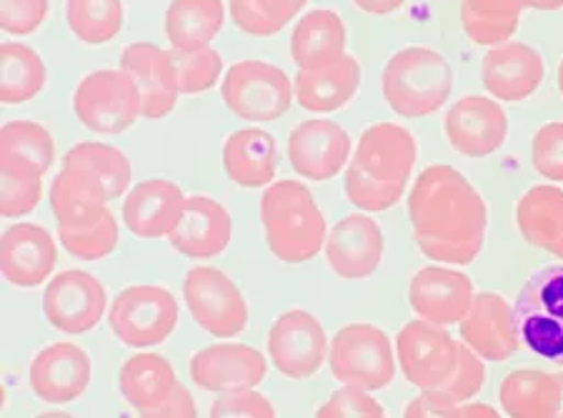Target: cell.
Instances as JSON below:
<instances>
[{
  "instance_id": "1",
  "label": "cell",
  "mask_w": 563,
  "mask_h": 418,
  "mask_svg": "<svg viewBox=\"0 0 563 418\" xmlns=\"http://www.w3.org/2000/svg\"><path fill=\"white\" fill-rule=\"evenodd\" d=\"M413 241L441 266H468L486 243L488 206L474 184L446 163H433L408 190Z\"/></svg>"
},
{
  "instance_id": "2",
  "label": "cell",
  "mask_w": 563,
  "mask_h": 418,
  "mask_svg": "<svg viewBox=\"0 0 563 418\" xmlns=\"http://www.w3.org/2000/svg\"><path fill=\"white\" fill-rule=\"evenodd\" d=\"M131 161L115 145L84 141L70 145L51 184V208L58 229L96 223L108 204L131 190Z\"/></svg>"
},
{
  "instance_id": "3",
  "label": "cell",
  "mask_w": 563,
  "mask_h": 418,
  "mask_svg": "<svg viewBox=\"0 0 563 418\" xmlns=\"http://www.w3.org/2000/svg\"><path fill=\"white\" fill-rule=\"evenodd\" d=\"M419 145L401 123H374L361 133L346 168V198L363 213H380L401 201Z\"/></svg>"
},
{
  "instance_id": "4",
  "label": "cell",
  "mask_w": 563,
  "mask_h": 418,
  "mask_svg": "<svg viewBox=\"0 0 563 418\" xmlns=\"http://www.w3.org/2000/svg\"><path fill=\"white\" fill-rule=\"evenodd\" d=\"M261 223L271 253L290 266L316 258L329 239L323 211L301 180L286 178L263 188Z\"/></svg>"
},
{
  "instance_id": "5",
  "label": "cell",
  "mask_w": 563,
  "mask_h": 418,
  "mask_svg": "<svg viewBox=\"0 0 563 418\" xmlns=\"http://www.w3.org/2000/svg\"><path fill=\"white\" fill-rule=\"evenodd\" d=\"M380 90L396 116H431L443 108L453 90L451 63L426 45H408L388 58L380 73Z\"/></svg>"
},
{
  "instance_id": "6",
  "label": "cell",
  "mask_w": 563,
  "mask_h": 418,
  "mask_svg": "<svg viewBox=\"0 0 563 418\" xmlns=\"http://www.w3.org/2000/svg\"><path fill=\"white\" fill-rule=\"evenodd\" d=\"M514 321L526 351L563 369V263L526 278L514 304Z\"/></svg>"
},
{
  "instance_id": "7",
  "label": "cell",
  "mask_w": 563,
  "mask_h": 418,
  "mask_svg": "<svg viewBox=\"0 0 563 418\" xmlns=\"http://www.w3.org/2000/svg\"><path fill=\"white\" fill-rule=\"evenodd\" d=\"M388 336L374 323H349L335 331L329 366L341 386L380 391L396 376V356Z\"/></svg>"
},
{
  "instance_id": "8",
  "label": "cell",
  "mask_w": 563,
  "mask_h": 418,
  "mask_svg": "<svg viewBox=\"0 0 563 418\" xmlns=\"http://www.w3.org/2000/svg\"><path fill=\"white\" fill-rule=\"evenodd\" d=\"M294 84L286 70L268 61H239L225 70L221 101L241 121L268 123L288 113Z\"/></svg>"
},
{
  "instance_id": "9",
  "label": "cell",
  "mask_w": 563,
  "mask_h": 418,
  "mask_svg": "<svg viewBox=\"0 0 563 418\" xmlns=\"http://www.w3.org/2000/svg\"><path fill=\"white\" fill-rule=\"evenodd\" d=\"M178 301L163 286H129L108 308V326L129 349H153L170 339L178 326Z\"/></svg>"
},
{
  "instance_id": "10",
  "label": "cell",
  "mask_w": 563,
  "mask_h": 418,
  "mask_svg": "<svg viewBox=\"0 0 563 418\" xmlns=\"http://www.w3.org/2000/svg\"><path fill=\"white\" fill-rule=\"evenodd\" d=\"M78 123L98 135H121L141 118V98L123 70H93L73 94Z\"/></svg>"
},
{
  "instance_id": "11",
  "label": "cell",
  "mask_w": 563,
  "mask_h": 418,
  "mask_svg": "<svg viewBox=\"0 0 563 418\" xmlns=\"http://www.w3.org/2000/svg\"><path fill=\"white\" fill-rule=\"evenodd\" d=\"M184 298L194 321L216 339H233L246 331L249 301L221 268H190L184 278Z\"/></svg>"
},
{
  "instance_id": "12",
  "label": "cell",
  "mask_w": 563,
  "mask_h": 418,
  "mask_svg": "<svg viewBox=\"0 0 563 418\" xmlns=\"http://www.w3.org/2000/svg\"><path fill=\"white\" fill-rule=\"evenodd\" d=\"M396 356L404 378L421 394H433L453 374L459 361V343L443 326L429 321L406 323L396 336Z\"/></svg>"
},
{
  "instance_id": "13",
  "label": "cell",
  "mask_w": 563,
  "mask_h": 418,
  "mask_svg": "<svg viewBox=\"0 0 563 418\" xmlns=\"http://www.w3.org/2000/svg\"><path fill=\"white\" fill-rule=\"evenodd\" d=\"M329 336L311 311L290 308L280 314L268 331V356L280 376L303 381L316 376L329 361Z\"/></svg>"
},
{
  "instance_id": "14",
  "label": "cell",
  "mask_w": 563,
  "mask_h": 418,
  "mask_svg": "<svg viewBox=\"0 0 563 418\" xmlns=\"http://www.w3.org/2000/svg\"><path fill=\"white\" fill-rule=\"evenodd\" d=\"M108 311L106 286L88 271L68 268L43 294V314L53 329L68 336L93 331Z\"/></svg>"
},
{
  "instance_id": "15",
  "label": "cell",
  "mask_w": 563,
  "mask_h": 418,
  "mask_svg": "<svg viewBox=\"0 0 563 418\" xmlns=\"http://www.w3.org/2000/svg\"><path fill=\"white\" fill-rule=\"evenodd\" d=\"M353 145L341 123L311 118L298 123L288 139V161L298 176L316 184L331 180L349 168Z\"/></svg>"
},
{
  "instance_id": "16",
  "label": "cell",
  "mask_w": 563,
  "mask_h": 418,
  "mask_svg": "<svg viewBox=\"0 0 563 418\" xmlns=\"http://www.w3.org/2000/svg\"><path fill=\"white\" fill-rule=\"evenodd\" d=\"M443 131L451 148L466 158H486L508 141V116L504 106L486 96H463L449 108Z\"/></svg>"
},
{
  "instance_id": "17",
  "label": "cell",
  "mask_w": 563,
  "mask_h": 418,
  "mask_svg": "<svg viewBox=\"0 0 563 418\" xmlns=\"http://www.w3.org/2000/svg\"><path fill=\"white\" fill-rule=\"evenodd\" d=\"M194 384L211 394L253 391L268 376V361L246 343H216L194 353L188 363Z\"/></svg>"
},
{
  "instance_id": "18",
  "label": "cell",
  "mask_w": 563,
  "mask_h": 418,
  "mask_svg": "<svg viewBox=\"0 0 563 418\" xmlns=\"http://www.w3.org/2000/svg\"><path fill=\"white\" fill-rule=\"evenodd\" d=\"M386 239L380 226L366 213L341 218L325 239V261L343 280L371 278L384 261Z\"/></svg>"
},
{
  "instance_id": "19",
  "label": "cell",
  "mask_w": 563,
  "mask_h": 418,
  "mask_svg": "<svg viewBox=\"0 0 563 418\" xmlns=\"http://www.w3.org/2000/svg\"><path fill=\"white\" fill-rule=\"evenodd\" d=\"M474 284L463 271L426 266L408 284V304L421 321L435 326H459L474 304Z\"/></svg>"
},
{
  "instance_id": "20",
  "label": "cell",
  "mask_w": 563,
  "mask_h": 418,
  "mask_svg": "<svg viewBox=\"0 0 563 418\" xmlns=\"http://www.w3.org/2000/svg\"><path fill=\"white\" fill-rule=\"evenodd\" d=\"M461 341L476 353L478 359L504 363L516 356L521 349L519 331L514 321V306L494 290H481L474 296L468 314L459 323Z\"/></svg>"
},
{
  "instance_id": "21",
  "label": "cell",
  "mask_w": 563,
  "mask_h": 418,
  "mask_svg": "<svg viewBox=\"0 0 563 418\" xmlns=\"http://www.w3.org/2000/svg\"><path fill=\"white\" fill-rule=\"evenodd\" d=\"M93 374L88 353L76 343H51L35 353L29 369L31 391L43 404H70L86 394Z\"/></svg>"
},
{
  "instance_id": "22",
  "label": "cell",
  "mask_w": 563,
  "mask_h": 418,
  "mask_svg": "<svg viewBox=\"0 0 563 418\" xmlns=\"http://www.w3.org/2000/svg\"><path fill=\"white\" fill-rule=\"evenodd\" d=\"M547 76L541 53L519 41H506L486 51L481 61V80L496 101L519 103L531 98Z\"/></svg>"
},
{
  "instance_id": "23",
  "label": "cell",
  "mask_w": 563,
  "mask_h": 418,
  "mask_svg": "<svg viewBox=\"0 0 563 418\" xmlns=\"http://www.w3.org/2000/svg\"><path fill=\"white\" fill-rule=\"evenodd\" d=\"M121 70L139 90L141 118L158 121L174 111L180 90L168 51L143 41L125 45L121 53Z\"/></svg>"
},
{
  "instance_id": "24",
  "label": "cell",
  "mask_w": 563,
  "mask_h": 418,
  "mask_svg": "<svg viewBox=\"0 0 563 418\" xmlns=\"http://www.w3.org/2000/svg\"><path fill=\"white\" fill-rule=\"evenodd\" d=\"M231 213L211 196H188L168 241L186 258H213L229 249Z\"/></svg>"
},
{
  "instance_id": "25",
  "label": "cell",
  "mask_w": 563,
  "mask_h": 418,
  "mask_svg": "<svg viewBox=\"0 0 563 418\" xmlns=\"http://www.w3.org/2000/svg\"><path fill=\"white\" fill-rule=\"evenodd\" d=\"M53 235L35 223H15L0 241V274L15 288H38L56 268Z\"/></svg>"
},
{
  "instance_id": "26",
  "label": "cell",
  "mask_w": 563,
  "mask_h": 418,
  "mask_svg": "<svg viewBox=\"0 0 563 418\" xmlns=\"http://www.w3.org/2000/svg\"><path fill=\"white\" fill-rule=\"evenodd\" d=\"M186 196L178 184L166 178L141 180L125 194L123 223L135 239H163L174 231Z\"/></svg>"
},
{
  "instance_id": "27",
  "label": "cell",
  "mask_w": 563,
  "mask_h": 418,
  "mask_svg": "<svg viewBox=\"0 0 563 418\" xmlns=\"http://www.w3.org/2000/svg\"><path fill=\"white\" fill-rule=\"evenodd\" d=\"M346 45L349 33L343 18L329 8H316V11H308L290 33V58L298 70L325 68L346 56Z\"/></svg>"
},
{
  "instance_id": "28",
  "label": "cell",
  "mask_w": 563,
  "mask_h": 418,
  "mask_svg": "<svg viewBox=\"0 0 563 418\" xmlns=\"http://www.w3.org/2000/svg\"><path fill=\"white\" fill-rule=\"evenodd\" d=\"M361 86V66L353 56H343L325 68L298 70L294 94L298 106L311 113H333L353 101Z\"/></svg>"
},
{
  "instance_id": "29",
  "label": "cell",
  "mask_w": 563,
  "mask_h": 418,
  "mask_svg": "<svg viewBox=\"0 0 563 418\" xmlns=\"http://www.w3.org/2000/svg\"><path fill=\"white\" fill-rule=\"evenodd\" d=\"M278 148L263 129L233 131L223 141V170L241 188H268L276 176Z\"/></svg>"
},
{
  "instance_id": "30",
  "label": "cell",
  "mask_w": 563,
  "mask_h": 418,
  "mask_svg": "<svg viewBox=\"0 0 563 418\" xmlns=\"http://www.w3.org/2000/svg\"><path fill=\"white\" fill-rule=\"evenodd\" d=\"M516 226L533 249L563 261V190L556 186H531L516 204Z\"/></svg>"
},
{
  "instance_id": "31",
  "label": "cell",
  "mask_w": 563,
  "mask_h": 418,
  "mask_svg": "<svg viewBox=\"0 0 563 418\" xmlns=\"http://www.w3.org/2000/svg\"><path fill=\"white\" fill-rule=\"evenodd\" d=\"M498 402L508 418H556L561 408L559 374L516 369L501 381Z\"/></svg>"
},
{
  "instance_id": "32",
  "label": "cell",
  "mask_w": 563,
  "mask_h": 418,
  "mask_svg": "<svg viewBox=\"0 0 563 418\" xmlns=\"http://www.w3.org/2000/svg\"><path fill=\"white\" fill-rule=\"evenodd\" d=\"M56 158L48 129L35 121H8L0 129V170L43 178Z\"/></svg>"
},
{
  "instance_id": "33",
  "label": "cell",
  "mask_w": 563,
  "mask_h": 418,
  "mask_svg": "<svg viewBox=\"0 0 563 418\" xmlns=\"http://www.w3.org/2000/svg\"><path fill=\"white\" fill-rule=\"evenodd\" d=\"M176 384L174 366L158 353H135L118 371V391L135 411H148L166 402Z\"/></svg>"
},
{
  "instance_id": "34",
  "label": "cell",
  "mask_w": 563,
  "mask_h": 418,
  "mask_svg": "<svg viewBox=\"0 0 563 418\" xmlns=\"http://www.w3.org/2000/svg\"><path fill=\"white\" fill-rule=\"evenodd\" d=\"M223 0H170L166 38L176 51H201L223 31Z\"/></svg>"
},
{
  "instance_id": "35",
  "label": "cell",
  "mask_w": 563,
  "mask_h": 418,
  "mask_svg": "<svg viewBox=\"0 0 563 418\" xmlns=\"http://www.w3.org/2000/svg\"><path fill=\"white\" fill-rule=\"evenodd\" d=\"M48 84V68L31 45H0V101L21 106L33 101Z\"/></svg>"
},
{
  "instance_id": "36",
  "label": "cell",
  "mask_w": 563,
  "mask_h": 418,
  "mask_svg": "<svg viewBox=\"0 0 563 418\" xmlns=\"http://www.w3.org/2000/svg\"><path fill=\"white\" fill-rule=\"evenodd\" d=\"M523 0H461V25L476 45H501L519 29Z\"/></svg>"
},
{
  "instance_id": "37",
  "label": "cell",
  "mask_w": 563,
  "mask_h": 418,
  "mask_svg": "<svg viewBox=\"0 0 563 418\" xmlns=\"http://www.w3.org/2000/svg\"><path fill=\"white\" fill-rule=\"evenodd\" d=\"M123 0H66V23L86 45H103L123 29Z\"/></svg>"
},
{
  "instance_id": "38",
  "label": "cell",
  "mask_w": 563,
  "mask_h": 418,
  "mask_svg": "<svg viewBox=\"0 0 563 418\" xmlns=\"http://www.w3.org/2000/svg\"><path fill=\"white\" fill-rule=\"evenodd\" d=\"M58 239L73 258L78 261H103L111 256L118 245V221L111 208L96 223L80 229H58Z\"/></svg>"
},
{
  "instance_id": "39",
  "label": "cell",
  "mask_w": 563,
  "mask_h": 418,
  "mask_svg": "<svg viewBox=\"0 0 563 418\" xmlns=\"http://www.w3.org/2000/svg\"><path fill=\"white\" fill-rule=\"evenodd\" d=\"M170 63H174L176 84L184 96H198L211 90L223 73V61L218 51L201 48V51H168Z\"/></svg>"
},
{
  "instance_id": "40",
  "label": "cell",
  "mask_w": 563,
  "mask_h": 418,
  "mask_svg": "<svg viewBox=\"0 0 563 418\" xmlns=\"http://www.w3.org/2000/svg\"><path fill=\"white\" fill-rule=\"evenodd\" d=\"M486 384V366L484 359H478L474 351H471L466 343H459V361L453 374L449 376L446 384L439 391H433L435 396L446 398L451 404H463L468 398H474L481 388Z\"/></svg>"
},
{
  "instance_id": "41",
  "label": "cell",
  "mask_w": 563,
  "mask_h": 418,
  "mask_svg": "<svg viewBox=\"0 0 563 418\" xmlns=\"http://www.w3.org/2000/svg\"><path fill=\"white\" fill-rule=\"evenodd\" d=\"M43 198V178L0 170V213L3 218H23L38 208Z\"/></svg>"
},
{
  "instance_id": "42",
  "label": "cell",
  "mask_w": 563,
  "mask_h": 418,
  "mask_svg": "<svg viewBox=\"0 0 563 418\" xmlns=\"http://www.w3.org/2000/svg\"><path fill=\"white\" fill-rule=\"evenodd\" d=\"M531 161L536 174L553 184H563V121H551L536 131Z\"/></svg>"
},
{
  "instance_id": "43",
  "label": "cell",
  "mask_w": 563,
  "mask_h": 418,
  "mask_svg": "<svg viewBox=\"0 0 563 418\" xmlns=\"http://www.w3.org/2000/svg\"><path fill=\"white\" fill-rule=\"evenodd\" d=\"M380 406L368 391L341 386L335 394L316 411V418H384Z\"/></svg>"
},
{
  "instance_id": "44",
  "label": "cell",
  "mask_w": 563,
  "mask_h": 418,
  "mask_svg": "<svg viewBox=\"0 0 563 418\" xmlns=\"http://www.w3.org/2000/svg\"><path fill=\"white\" fill-rule=\"evenodd\" d=\"M51 0H0V25L11 35H31L48 18Z\"/></svg>"
},
{
  "instance_id": "45",
  "label": "cell",
  "mask_w": 563,
  "mask_h": 418,
  "mask_svg": "<svg viewBox=\"0 0 563 418\" xmlns=\"http://www.w3.org/2000/svg\"><path fill=\"white\" fill-rule=\"evenodd\" d=\"M211 418H276V408L256 388L233 391V394H221L216 398Z\"/></svg>"
},
{
  "instance_id": "46",
  "label": "cell",
  "mask_w": 563,
  "mask_h": 418,
  "mask_svg": "<svg viewBox=\"0 0 563 418\" xmlns=\"http://www.w3.org/2000/svg\"><path fill=\"white\" fill-rule=\"evenodd\" d=\"M229 11L233 23L253 38H271V35L284 31L263 8L261 0H229Z\"/></svg>"
},
{
  "instance_id": "47",
  "label": "cell",
  "mask_w": 563,
  "mask_h": 418,
  "mask_svg": "<svg viewBox=\"0 0 563 418\" xmlns=\"http://www.w3.org/2000/svg\"><path fill=\"white\" fill-rule=\"evenodd\" d=\"M139 416L141 418H198V411H196V402L194 396H190V391L178 381L166 402L158 404L156 408H148V411H139Z\"/></svg>"
},
{
  "instance_id": "48",
  "label": "cell",
  "mask_w": 563,
  "mask_h": 418,
  "mask_svg": "<svg viewBox=\"0 0 563 418\" xmlns=\"http://www.w3.org/2000/svg\"><path fill=\"white\" fill-rule=\"evenodd\" d=\"M404 418H461V406L435 394H421L406 406Z\"/></svg>"
},
{
  "instance_id": "49",
  "label": "cell",
  "mask_w": 563,
  "mask_h": 418,
  "mask_svg": "<svg viewBox=\"0 0 563 418\" xmlns=\"http://www.w3.org/2000/svg\"><path fill=\"white\" fill-rule=\"evenodd\" d=\"M263 8L271 13V18L284 29L294 18L303 11L308 0H261Z\"/></svg>"
},
{
  "instance_id": "50",
  "label": "cell",
  "mask_w": 563,
  "mask_h": 418,
  "mask_svg": "<svg viewBox=\"0 0 563 418\" xmlns=\"http://www.w3.org/2000/svg\"><path fill=\"white\" fill-rule=\"evenodd\" d=\"M351 3L368 15H390L396 13L406 0H351Z\"/></svg>"
},
{
  "instance_id": "51",
  "label": "cell",
  "mask_w": 563,
  "mask_h": 418,
  "mask_svg": "<svg viewBox=\"0 0 563 418\" xmlns=\"http://www.w3.org/2000/svg\"><path fill=\"white\" fill-rule=\"evenodd\" d=\"M461 418H501V414L488 404H466L461 408Z\"/></svg>"
},
{
  "instance_id": "52",
  "label": "cell",
  "mask_w": 563,
  "mask_h": 418,
  "mask_svg": "<svg viewBox=\"0 0 563 418\" xmlns=\"http://www.w3.org/2000/svg\"><path fill=\"white\" fill-rule=\"evenodd\" d=\"M523 8H531V11L553 13V11H561L563 0H523Z\"/></svg>"
},
{
  "instance_id": "53",
  "label": "cell",
  "mask_w": 563,
  "mask_h": 418,
  "mask_svg": "<svg viewBox=\"0 0 563 418\" xmlns=\"http://www.w3.org/2000/svg\"><path fill=\"white\" fill-rule=\"evenodd\" d=\"M35 418H73L70 414H63V411H48V414H41V416H35Z\"/></svg>"
},
{
  "instance_id": "54",
  "label": "cell",
  "mask_w": 563,
  "mask_h": 418,
  "mask_svg": "<svg viewBox=\"0 0 563 418\" xmlns=\"http://www.w3.org/2000/svg\"><path fill=\"white\" fill-rule=\"evenodd\" d=\"M556 80H559V90H561V98H563V58L559 63V70H556Z\"/></svg>"
},
{
  "instance_id": "55",
  "label": "cell",
  "mask_w": 563,
  "mask_h": 418,
  "mask_svg": "<svg viewBox=\"0 0 563 418\" xmlns=\"http://www.w3.org/2000/svg\"><path fill=\"white\" fill-rule=\"evenodd\" d=\"M559 384H561V408L556 418H563V371H559Z\"/></svg>"
},
{
  "instance_id": "56",
  "label": "cell",
  "mask_w": 563,
  "mask_h": 418,
  "mask_svg": "<svg viewBox=\"0 0 563 418\" xmlns=\"http://www.w3.org/2000/svg\"><path fill=\"white\" fill-rule=\"evenodd\" d=\"M384 418H386V416H384Z\"/></svg>"
}]
</instances>
